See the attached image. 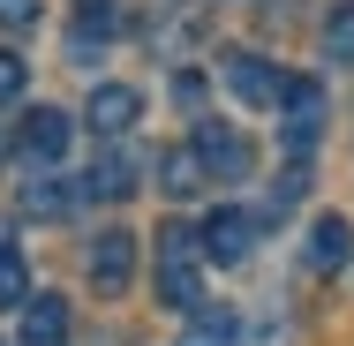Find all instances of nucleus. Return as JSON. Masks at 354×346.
Segmentation results:
<instances>
[{"instance_id": "423d86ee", "label": "nucleus", "mask_w": 354, "mask_h": 346, "mask_svg": "<svg viewBox=\"0 0 354 346\" xmlns=\"http://www.w3.org/2000/svg\"><path fill=\"white\" fill-rule=\"evenodd\" d=\"M196 158H204L212 181H249L257 173V143L241 136V128H226V121H204L196 128Z\"/></svg>"}, {"instance_id": "f03ea898", "label": "nucleus", "mask_w": 354, "mask_h": 346, "mask_svg": "<svg viewBox=\"0 0 354 346\" xmlns=\"http://www.w3.org/2000/svg\"><path fill=\"white\" fill-rule=\"evenodd\" d=\"M196 233H204V256H212V264H249V256H257V241H264V211L226 204V211H212Z\"/></svg>"}, {"instance_id": "9d476101", "label": "nucleus", "mask_w": 354, "mask_h": 346, "mask_svg": "<svg viewBox=\"0 0 354 346\" xmlns=\"http://www.w3.org/2000/svg\"><path fill=\"white\" fill-rule=\"evenodd\" d=\"M75 204H83V181H61V166H38L23 181V211H38V218H68Z\"/></svg>"}, {"instance_id": "ddd939ff", "label": "nucleus", "mask_w": 354, "mask_h": 346, "mask_svg": "<svg viewBox=\"0 0 354 346\" xmlns=\"http://www.w3.org/2000/svg\"><path fill=\"white\" fill-rule=\"evenodd\" d=\"M204 181H212V173H204L196 143H181V151H166V158H158V189H166V204H189Z\"/></svg>"}, {"instance_id": "f3484780", "label": "nucleus", "mask_w": 354, "mask_h": 346, "mask_svg": "<svg viewBox=\"0 0 354 346\" xmlns=\"http://www.w3.org/2000/svg\"><path fill=\"white\" fill-rule=\"evenodd\" d=\"M234 339H241V324H234V316H196L174 346H234Z\"/></svg>"}, {"instance_id": "9b49d317", "label": "nucleus", "mask_w": 354, "mask_h": 346, "mask_svg": "<svg viewBox=\"0 0 354 346\" xmlns=\"http://www.w3.org/2000/svg\"><path fill=\"white\" fill-rule=\"evenodd\" d=\"M113 30H121V15L106 8V0H83V15H75V30H68V61H98L106 46H113Z\"/></svg>"}, {"instance_id": "6ab92c4d", "label": "nucleus", "mask_w": 354, "mask_h": 346, "mask_svg": "<svg viewBox=\"0 0 354 346\" xmlns=\"http://www.w3.org/2000/svg\"><path fill=\"white\" fill-rule=\"evenodd\" d=\"M23 83H30L23 53H8V46H0V106H15V98H23Z\"/></svg>"}, {"instance_id": "a211bd4d", "label": "nucleus", "mask_w": 354, "mask_h": 346, "mask_svg": "<svg viewBox=\"0 0 354 346\" xmlns=\"http://www.w3.org/2000/svg\"><path fill=\"white\" fill-rule=\"evenodd\" d=\"M301 196H309V158H286V173H279V196H272V211H264V218H279V211H294Z\"/></svg>"}, {"instance_id": "1a4fd4ad", "label": "nucleus", "mask_w": 354, "mask_h": 346, "mask_svg": "<svg viewBox=\"0 0 354 346\" xmlns=\"http://www.w3.org/2000/svg\"><path fill=\"white\" fill-rule=\"evenodd\" d=\"M136 113H143L136 83H98V90H91V106H83V121H91L98 136H129V128H136Z\"/></svg>"}, {"instance_id": "0eeeda50", "label": "nucleus", "mask_w": 354, "mask_h": 346, "mask_svg": "<svg viewBox=\"0 0 354 346\" xmlns=\"http://www.w3.org/2000/svg\"><path fill=\"white\" fill-rule=\"evenodd\" d=\"M91 286L113 301V294H129V278H136V233L129 226H106V233H91Z\"/></svg>"}, {"instance_id": "412c9836", "label": "nucleus", "mask_w": 354, "mask_h": 346, "mask_svg": "<svg viewBox=\"0 0 354 346\" xmlns=\"http://www.w3.org/2000/svg\"><path fill=\"white\" fill-rule=\"evenodd\" d=\"M0 151H8V143H0Z\"/></svg>"}, {"instance_id": "7ed1b4c3", "label": "nucleus", "mask_w": 354, "mask_h": 346, "mask_svg": "<svg viewBox=\"0 0 354 346\" xmlns=\"http://www.w3.org/2000/svg\"><path fill=\"white\" fill-rule=\"evenodd\" d=\"M218 75H226V90H234V106H241V113H272V106L286 98V75L272 68L264 53H226Z\"/></svg>"}, {"instance_id": "f257e3e1", "label": "nucleus", "mask_w": 354, "mask_h": 346, "mask_svg": "<svg viewBox=\"0 0 354 346\" xmlns=\"http://www.w3.org/2000/svg\"><path fill=\"white\" fill-rule=\"evenodd\" d=\"M204 264H212V256H204V233L181 226V218H166V226H158V301L196 316V309H204Z\"/></svg>"}, {"instance_id": "4468645a", "label": "nucleus", "mask_w": 354, "mask_h": 346, "mask_svg": "<svg viewBox=\"0 0 354 346\" xmlns=\"http://www.w3.org/2000/svg\"><path fill=\"white\" fill-rule=\"evenodd\" d=\"M136 189V158H121V151H106L91 173H83V196H98V204H121Z\"/></svg>"}, {"instance_id": "aec40b11", "label": "nucleus", "mask_w": 354, "mask_h": 346, "mask_svg": "<svg viewBox=\"0 0 354 346\" xmlns=\"http://www.w3.org/2000/svg\"><path fill=\"white\" fill-rule=\"evenodd\" d=\"M46 15V0H0V30H30Z\"/></svg>"}, {"instance_id": "dca6fc26", "label": "nucleus", "mask_w": 354, "mask_h": 346, "mask_svg": "<svg viewBox=\"0 0 354 346\" xmlns=\"http://www.w3.org/2000/svg\"><path fill=\"white\" fill-rule=\"evenodd\" d=\"M324 53H332L339 68H354V0H339V8L324 15Z\"/></svg>"}, {"instance_id": "6e6552de", "label": "nucleus", "mask_w": 354, "mask_h": 346, "mask_svg": "<svg viewBox=\"0 0 354 346\" xmlns=\"http://www.w3.org/2000/svg\"><path fill=\"white\" fill-rule=\"evenodd\" d=\"M347 256H354V226L324 211V218L309 226V241H301V271H309V278H332L339 264H347Z\"/></svg>"}, {"instance_id": "f8f14e48", "label": "nucleus", "mask_w": 354, "mask_h": 346, "mask_svg": "<svg viewBox=\"0 0 354 346\" xmlns=\"http://www.w3.org/2000/svg\"><path fill=\"white\" fill-rule=\"evenodd\" d=\"M23 346H68V301L61 294H30L23 301Z\"/></svg>"}, {"instance_id": "20e7f679", "label": "nucleus", "mask_w": 354, "mask_h": 346, "mask_svg": "<svg viewBox=\"0 0 354 346\" xmlns=\"http://www.w3.org/2000/svg\"><path fill=\"white\" fill-rule=\"evenodd\" d=\"M279 128H286V158H309V143L324 136V83H317V75H294V83H286Z\"/></svg>"}, {"instance_id": "2eb2a0df", "label": "nucleus", "mask_w": 354, "mask_h": 346, "mask_svg": "<svg viewBox=\"0 0 354 346\" xmlns=\"http://www.w3.org/2000/svg\"><path fill=\"white\" fill-rule=\"evenodd\" d=\"M23 301H30V264L15 249V233L0 226V309H23Z\"/></svg>"}, {"instance_id": "39448f33", "label": "nucleus", "mask_w": 354, "mask_h": 346, "mask_svg": "<svg viewBox=\"0 0 354 346\" xmlns=\"http://www.w3.org/2000/svg\"><path fill=\"white\" fill-rule=\"evenodd\" d=\"M75 143V113H61V106H38V113H23V136H15V151H23V166L38 173V166H61Z\"/></svg>"}]
</instances>
